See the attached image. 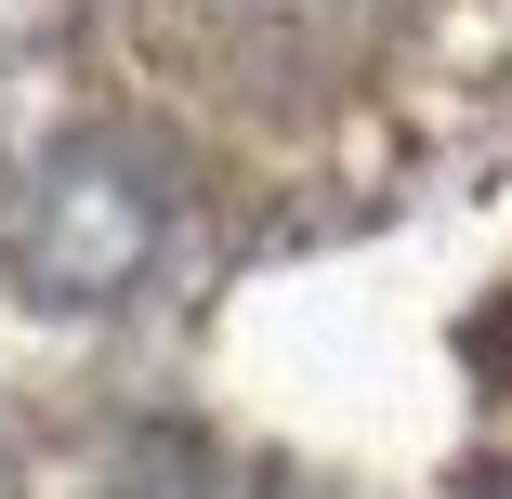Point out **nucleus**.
Listing matches in <instances>:
<instances>
[{
    "label": "nucleus",
    "mask_w": 512,
    "mask_h": 499,
    "mask_svg": "<svg viewBox=\"0 0 512 499\" xmlns=\"http://www.w3.org/2000/svg\"><path fill=\"white\" fill-rule=\"evenodd\" d=\"M158 237H171V197L119 145H66L14 197V276L40 303H119V289L158 263Z\"/></svg>",
    "instance_id": "f257e3e1"
}]
</instances>
